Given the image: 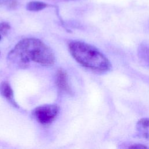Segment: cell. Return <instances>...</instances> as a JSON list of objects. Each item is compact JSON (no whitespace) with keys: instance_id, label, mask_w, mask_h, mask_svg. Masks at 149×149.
<instances>
[{"instance_id":"cell-1","label":"cell","mask_w":149,"mask_h":149,"mask_svg":"<svg viewBox=\"0 0 149 149\" xmlns=\"http://www.w3.org/2000/svg\"><path fill=\"white\" fill-rule=\"evenodd\" d=\"M8 58L13 63L21 68L26 67L30 62L49 66L55 61L52 50L36 38H26L19 41L10 51Z\"/></svg>"},{"instance_id":"cell-2","label":"cell","mask_w":149,"mask_h":149,"mask_svg":"<svg viewBox=\"0 0 149 149\" xmlns=\"http://www.w3.org/2000/svg\"><path fill=\"white\" fill-rule=\"evenodd\" d=\"M69 49L78 63L94 72L105 73L111 68L108 58L97 48L87 43L72 41L69 44Z\"/></svg>"},{"instance_id":"cell-3","label":"cell","mask_w":149,"mask_h":149,"mask_svg":"<svg viewBox=\"0 0 149 149\" xmlns=\"http://www.w3.org/2000/svg\"><path fill=\"white\" fill-rule=\"evenodd\" d=\"M58 113L59 107L57 105L47 104L36 107L33 111V115L40 124L48 125L55 119Z\"/></svg>"},{"instance_id":"cell-4","label":"cell","mask_w":149,"mask_h":149,"mask_svg":"<svg viewBox=\"0 0 149 149\" xmlns=\"http://www.w3.org/2000/svg\"><path fill=\"white\" fill-rule=\"evenodd\" d=\"M56 84L60 91L66 93L70 92L67 73L63 69L58 70L56 74Z\"/></svg>"},{"instance_id":"cell-5","label":"cell","mask_w":149,"mask_h":149,"mask_svg":"<svg viewBox=\"0 0 149 149\" xmlns=\"http://www.w3.org/2000/svg\"><path fill=\"white\" fill-rule=\"evenodd\" d=\"M138 136L146 140H149V118L140 119L136 125Z\"/></svg>"},{"instance_id":"cell-6","label":"cell","mask_w":149,"mask_h":149,"mask_svg":"<svg viewBox=\"0 0 149 149\" xmlns=\"http://www.w3.org/2000/svg\"><path fill=\"white\" fill-rule=\"evenodd\" d=\"M0 92L2 95L13 105L16 106V102L14 99L13 90L10 84L7 81H3L0 84Z\"/></svg>"},{"instance_id":"cell-7","label":"cell","mask_w":149,"mask_h":149,"mask_svg":"<svg viewBox=\"0 0 149 149\" xmlns=\"http://www.w3.org/2000/svg\"><path fill=\"white\" fill-rule=\"evenodd\" d=\"M48 5L41 1H31L26 5V9L30 11H40L45 9Z\"/></svg>"},{"instance_id":"cell-8","label":"cell","mask_w":149,"mask_h":149,"mask_svg":"<svg viewBox=\"0 0 149 149\" xmlns=\"http://www.w3.org/2000/svg\"><path fill=\"white\" fill-rule=\"evenodd\" d=\"M140 58L149 65V47L147 44H141L139 50Z\"/></svg>"},{"instance_id":"cell-9","label":"cell","mask_w":149,"mask_h":149,"mask_svg":"<svg viewBox=\"0 0 149 149\" xmlns=\"http://www.w3.org/2000/svg\"><path fill=\"white\" fill-rule=\"evenodd\" d=\"M5 5L9 8H14L17 5L16 0H0V6Z\"/></svg>"},{"instance_id":"cell-10","label":"cell","mask_w":149,"mask_h":149,"mask_svg":"<svg viewBox=\"0 0 149 149\" xmlns=\"http://www.w3.org/2000/svg\"><path fill=\"white\" fill-rule=\"evenodd\" d=\"M10 29V25L6 22L0 23V34H5Z\"/></svg>"},{"instance_id":"cell-11","label":"cell","mask_w":149,"mask_h":149,"mask_svg":"<svg viewBox=\"0 0 149 149\" xmlns=\"http://www.w3.org/2000/svg\"><path fill=\"white\" fill-rule=\"evenodd\" d=\"M124 148H147V147H146L144 145H143L141 144H139V143H130L128 144H126V146L124 147Z\"/></svg>"},{"instance_id":"cell-12","label":"cell","mask_w":149,"mask_h":149,"mask_svg":"<svg viewBox=\"0 0 149 149\" xmlns=\"http://www.w3.org/2000/svg\"><path fill=\"white\" fill-rule=\"evenodd\" d=\"M1 34H0V40H1Z\"/></svg>"}]
</instances>
